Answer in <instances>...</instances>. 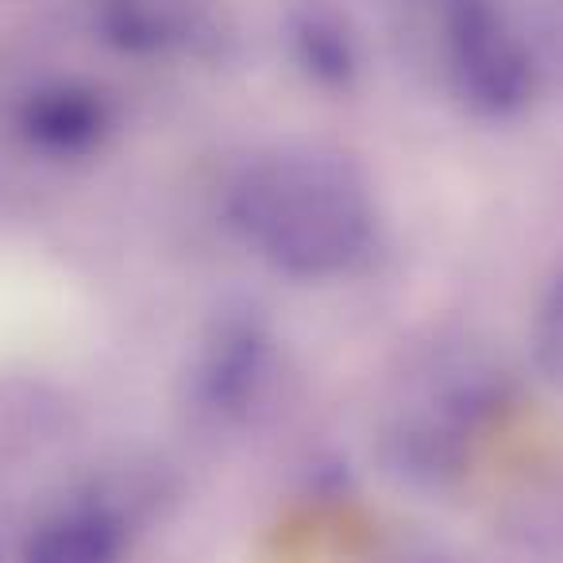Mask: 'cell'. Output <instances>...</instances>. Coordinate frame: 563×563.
<instances>
[{
    "mask_svg": "<svg viewBox=\"0 0 563 563\" xmlns=\"http://www.w3.org/2000/svg\"><path fill=\"white\" fill-rule=\"evenodd\" d=\"M228 224L274 274L306 286L355 278L383 247V212L363 166L317 143L255 155L228 186Z\"/></svg>",
    "mask_w": 563,
    "mask_h": 563,
    "instance_id": "obj_1",
    "label": "cell"
},
{
    "mask_svg": "<svg viewBox=\"0 0 563 563\" xmlns=\"http://www.w3.org/2000/svg\"><path fill=\"white\" fill-rule=\"evenodd\" d=\"M440 63L452 97L483 124L521 120L544 93L525 24L501 0H432Z\"/></svg>",
    "mask_w": 563,
    "mask_h": 563,
    "instance_id": "obj_2",
    "label": "cell"
},
{
    "mask_svg": "<svg viewBox=\"0 0 563 563\" xmlns=\"http://www.w3.org/2000/svg\"><path fill=\"white\" fill-rule=\"evenodd\" d=\"M282 383V340L263 309L224 306L197 336L186 371L189 406L212 424L243 429L263 417Z\"/></svg>",
    "mask_w": 563,
    "mask_h": 563,
    "instance_id": "obj_3",
    "label": "cell"
},
{
    "mask_svg": "<svg viewBox=\"0 0 563 563\" xmlns=\"http://www.w3.org/2000/svg\"><path fill=\"white\" fill-rule=\"evenodd\" d=\"M120 124L117 101L86 78H47L24 89L12 112L16 140L47 163H86L112 143Z\"/></svg>",
    "mask_w": 563,
    "mask_h": 563,
    "instance_id": "obj_4",
    "label": "cell"
},
{
    "mask_svg": "<svg viewBox=\"0 0 563 563\" xmlns=\"http://www.w3.org/2000/svg\"><path fill=\"white\" fill-rule=\"evenodd\" d=\"M282 51L290 70L324 97H352L367 74V51L352 16L324 0H306L282 20Z\"/></svg>",
    "mask_w": 563,
    "mask_h": 563,
    "instance_id": "obj_5",
    "label": "cell"
},
{
    "mask_svg": "<svg viewBox=\"0 0 563 563\" xmlns=\"http://www.w3.org/2000/svg\"><path fill=\"white\" fill-rule=\"evenodd\" d=\"M383 471L413 494H444L467 475L471 437L424 406L401 409L378 440Z\"/></svg>",
    "mask_w": 563,
    "mask_h": 563,
    "instance_id": "obj_6",
    "label": "cell"
},
{
    "mask_svg": "<svg viewBox=\"0 0 563 563\" xmlns=\"http://www.w3.org/2000/svg\"><path fill=\"white\" fill-rule=\"evenodd\" d=\"M124 548V517L109 506L86 501L43 517L27 532L20 563H120Z\"/></svg>",
    "mask_w": 563,
    "mask_h": 563,
    "instance_id": "obj_7",
    "label": "cell"
},
{
    "mask_svg": "<svg viewBox=\"0 0 563 563\" xmlns=\"http://www.w3.org/2000/svg\"><path fill=\"white\" fill-rule=\"evenodd\" d=\"M97 35L128 58H158L181 40L178 16L163 0H101Z\"/></svg>",
    "mask_w": 563,
    "mask_h": 563,
    "instance_id": "obj_8",
    "label": "cell"
},
{
    "mask_svg": "<svg viewBox=\"0 0 563 563\" xmlns=\"http://www.w3.org/2000/svg\"><path fill=\"white\" fill-rule=\"evenodd\" d=\"M529 347H532V367H537V375L544 378L548 386L563 390V274L552 282V290L540 301Z\"/></svg>",
    "mask_w": 563,
    "mask_h": 563,
    "instance_id": "obj_9",
    "label": "cell"
},
{
    "mask_svg": "<svg viewBox=\"0 0 563 563\" xmlns=\"http://www.w3.org/2000/svg\"><path fill=\"white\" fill-rule=\"evenodd\" d=\"M525 24V35H529V47L537 55V66L544 74V86L560 81L563 86V0H544L537 4Z\"/></svg>",
    "mask_w": 563,
    "mask_h": 563,
    "instance_id": "obj_10",
    "label": "cell"
},
{
    "mask_svg": "<svg viewBox=\"0 0 563 563\" xmlns=\"http://www.w3.org/2000/svg\"><path fill=\"white\" fill-rule=\"evenodd\" d=\"M409 563H448V560H440V555H421V560H409Z\"/></svg>",
    "mask_w": 563,
    "mask_h": 563,
    "instance_id": "obj_11",
    "label": "cell"
}]
</instances>
